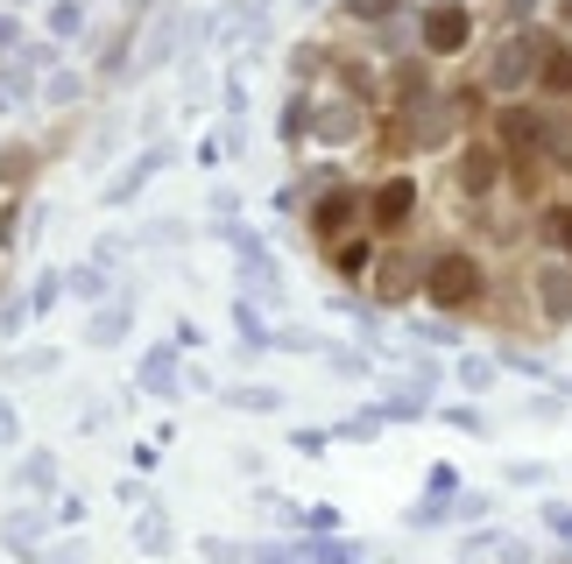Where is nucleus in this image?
Here are the masks:
<instances>
[{
	"mask_svg": "<svg viewBox=\"0 0 572 564\" xmlns=\"http://www.w3.org/2000/svg\"><path fill=\"white\" fill-rule=\"evenodd\" d=\"M333 268H339V276H368V268H375V247H368V240H339V247H333Z\"/></svg>",
	"mask_w": 572,
	"mask_h": 564,
	"instance_id": "nucleus-9",
	"label": "nucleus"
},
{
	"mask_svg": "<svg viewBox=\"0 0 572 564\" xmlns=\"http://www.w3.org/2000/svg\"><path fill=\"white\" fill-rule=\"evenodd\" d=\"M354 212H360V198H354V191H333V198L318 205V233H339V226L354 219Z\"/></svg>",
	"mask_w": 572,
	"mask_h": 564,
	"instance_id": "nucleus-10",
	"label": "nucleus"
},
{
	"mask_svg": "<svg viewBox=\"0 0 572 564\" xmlns=\"http://www.w3.org/2000/svg\"><path fill=\"white\" fill-rule=\"evenodd\" d=\"M473 43V8L467 0H438V8L425 14V50L431 57H460Z\"/></svg>",
	"mask_w": 572,
	"mask_h": 564,
	"instance_id": "nucleus-2",
	"label": "nucleus"
},
{
	"mask_svg": "<svg viewBox=\"0 0 572 564\" xmlns=\"http://www.w3.org/2000/svg\"><path fill=\"white\" fill-rule=\"evenodd\" d=\"M481 289H488V268L467 255V247H446V255H431L425 268V297L438 310H467V304H481Z\"/></svg>",
	"mask_w": 572,
	"mask_h": 564,
	"instance_id": "nucleus-1",
	"label": "nucleus"
},
{
	"mask_svg": "<svg viewBox=\"0 0 572 564\" xmlns=\"http://www.w3.org/2000/svg\"><path fill=\"white\" fill-rule=\"evenodd\" d=\"M460 381H467V388H488V381H494V367H488V360H467V367H460Z\"/></svg>",
	"mask_w": 572,
	"mask_h": 564,
	"instance_id": "nucleus-15",
	"label": "nucleus"
},
{
	"mask_svg": "<svg viewBox=\"0 0 572 564\" xmlns=\"http://www.w3.org/2000/svg\"><path fill=\"white\" fill-rule=\"evenodd\" d=\"M565 22H572V0H565Z\"/></svg>",
	"mask_w": 572,
	"mask_h": 564,
	"instance_id": "nucleus-19",
	"label": "nucleus"
},
{
	"mask_svg": "<svg viewBox=\"0 0 572 564\" xmlns=\"http://www.w3.org/2000/svg\"><path fill=\"white\" fill-rule=\"evenodd\" d=\"M297 557H304V564H360V557L347 551V543H304Z\"/></svg>",
	"mask_w": 572,
	"mask_h": 564,
	"instance_id": "nucleus-12",
	"label": "nucleus"
},
{
	"mask_svg": "<svg viewBox=\"0 0 572 564\" xmlns=\"http://www.w3.org/2000/svg\"><path fill=\"white\" fill-rule=\"evenodd\" d=\"M347 14H354V22H389L396 0H347Z\"/></svg>",
	"mask_w": 572,
	"mask_h": 564,
	"instance_id": "nucleus-13",
	"label": "nucleus"
},
{
	"mask_svg": "<svg viewBox=\"0 0 572 564\" xmlns=\"http://www.w3.org/2000/svg\"><path fill=\"white\" fill-rule=\"evenodd\" d=\"M8 543H22V551H29V543H35V515H8Z\"/></svg>",
	"mask_w": 572,
	"mask_h": 564,
	"instance_id": "nucleus-14",
	"label": "nucleus"
},
{
	"mask_svg": "<svg viewBox=\"0 0 572 564\" xmlns=\"http://www.w3.org/2000/svg\"><path fill=\"white\" fill-rule=\"evenodd\" d=\"M142 543H149V551H163V543H170V530H163V515H149V522H142Z\"/></svg>",
	"mask_w": 572,
	"mask_h": 564,
	"instance_id": "nucleus-16",
	"label": "nucleus"
},
{
	"mask_svg": "<svg viewBox=\"0 0 572 564\" xmlns=\"http://www.w3.org/2000/svg\"><path fill=\"white\" fill-rule=\"evenodd\" d=\"M559 564H572V557H559Z\"/></svg>",
	"mask_w": 572,
	"mask_h": 564,
	"instance_id": "nucleus-20",
	"label": "nucleus"
},
{
	"mask_svg": "<svg viewBox=\"0 0 572 564\" xmlns=\"http://www.w3.org/2000/svg\"><path fill=\"white\" fill-rule=\"evenodd\" d=\"M473 557H494V564H538L523 536H473V543H467V564H473Z\"/></svg>",
	"mask_w": 572,
	"mask_h": 564,
	"instance_id": "nucleus-8",
	"label": "nucleus"
},
{
	"mask_svg": "<svg viewBox=\"0 0 572 564\" xmlns=\"http://www.w3.org/2000/svg\"><path fill=\"white\" fill-rule=\"evenodd\" d=\"M410 289H417V268H410L404 255L381 262V297H410Z\"/></svg>",
	"mask_w": 572,
	"mask_h": 564,
	"instance_id": "nucleus-11",
	"label": "nucleus"
},
{
	"mask_svg": "<svg viewBox=\"0 0 572 564\" xmlns=\"http://www.w3.org/2000/svg\"><path fill=\"white\" fill-rule=\"evenodd\" d=\"M502 148L544 155L551 148V113H538V106H502Z\"/></svg>",
	"mask_w": 572,
	"mask_h": 564,
	"instance_id": "nucleus-3",
	"label": "nucleus"
},
{
	"mask_svg": "<svg viewBox=\"0 0 572 564\" xmlns=\"http://www.w3.org/2000/svg\"><path fill=\"white\" fill-rule=\"evenodd\" d=\"M538 92H544V100H572V43H551V50H544Z\"/></svg>",
	"mask_w": 572,
	"mask_h": 564,
	"instance_id": "nucleus-7",
	"label": "nucleus"
},
{
	"mask_svg": "<svg viewBox=\"0 0 572 564\" xmlns=\"http://www.w3.org/2000/svg\"><path fill=\"white\" fill-rule=\"evenodd\" d=\"M467 191V198H494V184H502V148L494 142H473V148H460V177H452Z\"/></svg>",
	"mask_w": 572,
	"mask_h": 564,
	"instance_id": "nucleus-4",
	"label": "nucleus"
},
{
	"mask_svg": "<svg viewBox=\"0 0 572 564\" xmlns=\"http://www.w3.org/2000/svg\"><path fill=\"white\" fill-rule=\"evenodd\" d=\"M410 212H417V184H410V177H389V184L375 191V226H381V233H404Z\"/></svg>",
	"mask_w": 572,
	"mask_h": 564,
	"instance_id": "nucleus-6",
	"label": "nucleus"
},
{
	"mask_svg": "<svg viewBox=\"0 0 572 564\" xmlns=\"http://www.w3.org/2000/svg\"><path fill=\"white\" fill-rule=\"evenodd\" d=\"M14 438V410H8V402H0V444H8Z\"/></svg>",
	"mask_w": 572,
	"mask_h": 564,
	"instance_id": "nucleus-18",
	"label": "nucleus"
},
{
	"mask_svg": "<svg viewBox=\"0 0 572 564\" xmlns=\"http://www.w3.org/2000/svg\"><path fill=\"white\" fill-rule=\"evenodd\" d=\"M551 240H565V255H572V212H551Z\"/></svg>",
	"mask_w": 572,
	"mask_h": 564,
	"instance_id": "nucleus-17",
	"label": "nucleus"
},
{
	"mask_svg": "<svg viewBox=\"0 0 572 564\" xmlns=\"http://www.w3.org/2000/svg\"><path fill=\"white\" fill-rule=\"evenodd\" d=\"M530 289H538V310L551 325H572V262H544L530 276Z\"/></svg>",
	"mask_w": 572,
	"mask_h": 564,
	"instance_id": "nucleus-5",
	"label": "nucleus"
}]
</instances>
